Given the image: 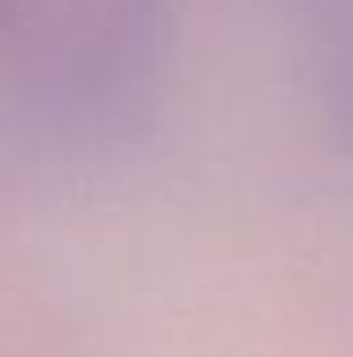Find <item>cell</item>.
Segmentation results:
<instances>
[{"label": "cell", "mask_w": 353, "mask_h": 357, "mask_svg": "<svg viewBox=\"0 0 353 357\" xmlns=\"http://www.w3.org/2000/svg\"><path fill=\"white\" fill-rule=\"evenodd\" d=\"M0 13H4V0H0Z\"/></svg>", "instance_id": "7a4b0ae2"}, {"label": "cell", "mask_w": 353, "mask_h": 357, "mask_svg": "<svg viewBox=\"0 0 353 357\" xmlns=\"http://www.w3.org/2000/svg\"><path fill=\"white\" fill-rule=\"evenodd\" d=\"M171 0H4L0 71L29 129L91 146L146 104Z\"/></svg>", "instance_id": "6da1fadb"}]
</instances>
